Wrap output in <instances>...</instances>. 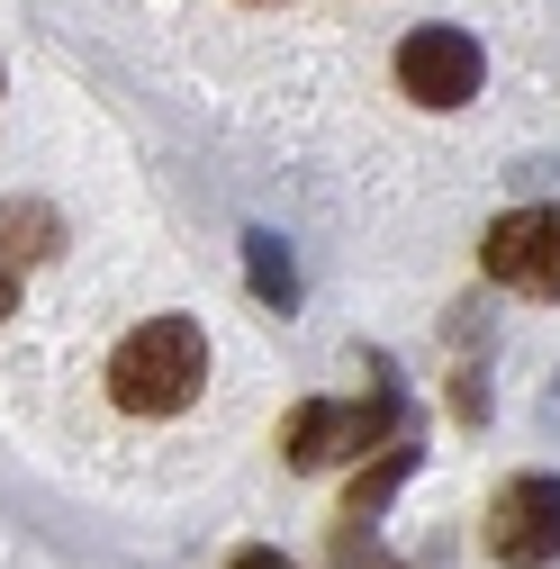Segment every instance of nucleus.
<instances>
[{"instance_id":"f257e3e1","label":"nucleus","mask_w":560,"mask_h":569,"mask_svg":"<svg viewBox=\"0 0 560 569\" xmlns=\"http://www.w3.org/2000/svg\"><path fill=\"white\" fill-rule=\"evenodd\" d=\"M208 389V335L190 317H146L109 352V398L127 416H181Z\"/></svg>"},{"instance_id":"f03ea898","label":"nucleus","mask_w":560,"mask_h":569,"mask_svg":"<svg viewBox=\"0 0 560 569\" xmlns=\"http://www.w3.org/2000/svg\"><path fill=\"white\" fill-rule=\"evenodd\" d=\"M389 425H398V398H308L280 425V452H290V470H334V461H362Z\"/></svg>"},{"instance_id":"7ed1b4c3","label":"nucleus","mask_w":560,"mask_h":569,"mask_svg":"<svg viewBox=\"0 0 560 569\" xmlns=\"http://www.w3.org/2000/svg\"><path fill=\"white\" fill-rule=\"evenodd\" d=\"M488 551L507 569H551L560 560V479L551 470H524L498 488V507H488Z\"/></svg>"},{"instance_id":"20e7f679","label":"nucleus","mask_w":560,"mask_h":569,"mask_svg":"<svg viewBox=\"0 0 560 569\" xmlns=\"http://www.w3.org/2000/svg\"><path fill=\"white\" fill-rule=\"evenodd\" d=\"M479 73H488V54H479V37H461V28H416V37L398 46V91L426 100V109L479 100Z\"/></svg>"},{"instance_id":"39448f33","label":"nucleus","mask_w":560,"mask_h":569,"mask_svg":"<svg viewBox=\"0 0 560 569\" xmlns=\"http://www.w3.org/2000/svg\"><path fill=\"white\" fill-rule=\"evenodd\" d=\"M488 280H507L524 299H560V208H516L488 227Z\"/></svg>"},{"instance_id":"423d86ee","label":"nucleus","mask_w":560,"mask_h":569,"mask_svg":"<svg viewBox=\"0 0 560 569\" xmlns=\"http://www.w3.org/2000/svg\"><path fill=\"white\" fill-rule=\"evenodd\" d=\"M244 262H253L262 308H290L299 299V271H290V253H280V236H244Z\"/></svg>"},{"instance_id":"0eeeda50","label":"nucleus","mask_w":560,"mask_h":569,"mask_svg":"<svg viewBox=\"0 0 560 569\" xmlns=\"http://www.w3.org/2000/svg\"><path fill=\"white\" fill-rule=\"evenodd\" d=\"M407 461H416V452H380V470H371V488H353V507H343V516H353V525H362V516L380 507V497H389V488L407 479Z\"/></svg>"},{"instance_id":"6e6552de","label":"nucleus","mask_w":560,"mask_h":569,"mask_svg":"<svg viewBox=\"0 0 560 569\" xmlns=\"http://www.w3.org/2000/svg\"><path fill=\"white\" fill-rule=\"evenodd\" d=\"M236 569H290V560H280V551H244Z\"/></svg>"},{"instance_id":"1a4fd4ad","label":"nucleus","mask_w":560,"mask_h":569,"mask_svg":"<svg viewBox=\"0 0 560 569\" xmlns=\"http://www.w3.org/2000/svg\"><path fill=\"white\" fill-rule=\"evenodd\" d=\"M19 308V280H10V262H0V317H10Z\"/></svg>"}]
</instances>
